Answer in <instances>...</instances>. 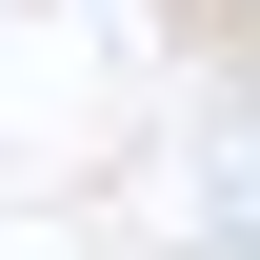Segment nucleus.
Masks as SVG:
<instances>
[{
  "label": "nucleus",
  "instance_id": "obj_1",
  "mask_svg": "<svg viewBox=\"0 0 260 260\" xmlns=\"http://www.w3.org/2000/svg\"><path fill=\"white\" fill-rule=\"evenodd\" d=\"M220 260H260V120L220 140Z\"/></svg>",
  "mask_w": 260,
  "mask_h": 260
}]
</instances>
